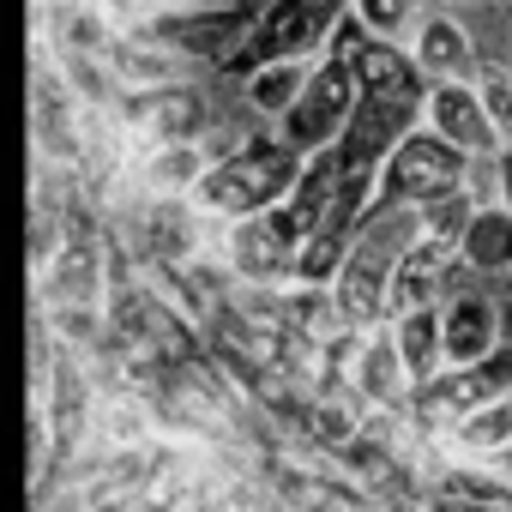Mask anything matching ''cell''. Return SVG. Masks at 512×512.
I'll return each instance as SVG.
<instances>
[{"instance_id":"obj_25","label":"cell","mask_w":512,"mask_h":512,"mask_svg":"<svg viewBox=\"0 0 512 512\" xmlns=\"http://www.w3.org/2000/svg\"><path fill=\"white\" fill-rule=\"evenodd\" d=\"M428 7H452V13H464V7H476V0H428Z\"/></svg>"},{"instance_id":"obj_19","label":"cell","mask_w":512,"mask_h":512,"mask_svg":"<svg viewBox=\"0 0 512 512\" xmlns=\"http://www.w3.org/2000/svg\"><path fill=\"white\" fill-rule=\"evenodd\" d=\"M476 97H482V109H488L494 139L506 145V139H512V67L482 61V67H476Z\"/></svg>"},{"instance_id":"obj_18","label":"cell","mask_w":512,"mask_h":512,"mask_svg":"<svg viewBox=\"0 0 512 512\" xmlns=\"http://www.w3.org/2000/svg\"><path fill=\"white\" fill-rule=\"evenodd\" d=\"M392 338H398V356H404V368H410L416 386L446 368V350H440V308L398 314V320H392Z\"/></svg>"},{"instance_id":"obj_24","label":"cell","mask_w":512,"mask_h":512,"mask_svg":"<svg viewBox=\"0 0 512 512\" xmlns=\"http://www.w3.org/2000/svg\"><path fill=\"white\" fill-rule=\"evenodd\" d=\"M229 7H241V13H266L272 0H229Z\"/></svg>"},{"instance_id":"obj_6","label":"cell","mask_w":512,"mask_h":512,"mask_svg":"<svg viewBox=\"0 0 512 512\" xmlns=\"http://www.w3.org/2000/svg\"><path fill=\"white\" fill-rule=\"evenodd\" d=\"M350 109H356V79H350V61L344 55H320L314 61V73H308V85H302V97L290 103V115L278 121V133L308 157V151H326V145H338V133H344V121H350Z\"/></svg>"},{"instance_id":"obj_13","label":"cell","mask_w":512,"mask_h":512,"mask_svg":"<svg viewBox=\"0 0 512 512\" xmlns=\"http://www.w3.org/2000/svg\"><path fill=\"white\" fill-rule=\"evenodd\" d=\"M500 344V290H458L440 302V350L446 368L482 362Z\"/></svg>"},{"instance_id":"obj_17","label":"cell","mask_w":512,"mask_h":512,"mask_svg":"<svg viewBox=\"0 0 512 512\" xmlns=\"http://www.w3.org/2000/svg\"><path fill=\"white\" fill-rule=\"evenodd\" d=\"M320 61V55H314ZM314 61H266V67H253L241 73V109L253 115V127H278L290 115V103L302 97Z\"/></svg>"},{"instance_id":"obj_12","label":"cell","mask_w":512,"mask_h":512,"mask_svg":"<svg viewBox=\"0 0 512 512\" xmlns=\"http://www.w3.org/2000/svg\"><path fill=\"white\" fill-rule=\"evenodd\" d=\"M103 67H109V79L121 91H157V85L193 79V61L157 31H115L109 49H103Z\"/></svg>"},{"instance_id":"obj_21","label":"cell","mask_w":512,"mask_h":512,"mask_svg":"<svg viewBox=\"0 0 512 512\" xmlns=\"http://www.w3.org/2000/svg\"><path fill=\"white\" fill-rule=\"evenodd\" d=\"M494 205H506V211H512V139L494 151Z\"/></svg>"},{"instance_id":"obj_4","label":"cell","mask_w":512,"mask_h":512,"mask_svg":"<svg viewBox=\"0 0 512 512\" xmlns=\"http://www.w3.org/2000/svg\"><path fill=\"white\" fill-rule=\"evenodd\" d=\"M506 392H512V344H494L482 362H458V368L428 374L410 392V422L440 440L452 422H464L470 410H482V404H494Z\"/></svg>"},{"instance_id":"obj_2","label":"cell","mask_w":512,"mask_h":512,"mask_svg":"<svg viewBox=\"0 0 512 512\" xmlns=\"http://www.w3.org/2000/svg\"><path fill=\"white\" fill-rule=\"evenodd\" d=\"M338 19H344V7H332V0H272L266 13H253L247 37L223 61V73H253L266 61H314L332 49Z\"/></svg>"},{"instance_id":"obj_7","label":"cell","mask_w":512,"mask_h":512,"mask_svg":"<svg viewBox=\"0 0 512 512\" xmlns=\"http://www.w3.org/2000/svg\"><path fill=\"white\" fill-rule=\"evenodd\" d=\"M344 386H350V398H356L362 410H410L416 380H410V368H404V356H398L392 320L356 332V344H350V368H344Z\"/></svg>"},{"instance_id":"obj_1","label":"cell","mask_w":512,"mask_h":512,"mask_svg":"<svg viewBox=\"0 0 512 512\" xmlns=\"http://www.w3.org/2000/svg\"><path fill=\"white\" fill-rule=\"evenodd\" d=\"M296 169H302V151L278 127H253L229 157H217L199 175V187L187 199L199 211H217V217H253V211H266L290 193Z\"/></svg>"},{"instance_id":"obj_20","label":"cell","mask_w":512,"mask_h":512,"mask_svg":"<svg viewBox=\"0 0 512 512\" xmlns=\"http://www.w3.org/2000/svg\"><path fill=\"white\" fill-rule=\"evenodd\" d=\"M470 211H476V199L458 187V193H446V199H434V205H422V235H434V241H446V247H458V235H464V223H470Z\"/></svg>"},{"instance_id":"obj_10","label":"cell","mask_w":512,"mask_h":512,"mask_svg":"<svg viewBox=\"0 0 512 512\" xmlns=\"http://www.w3.org/2000/svg\"><path fill=\"white\" fill-rule=\"evenodd\" d=\"M247 25H253V13L229 7V0H223V7H211V0H205V7H187V13H157V25H151V31H157V37H169L193 67H199V61L223 67V61L241 49Z\"/></svg>"},{"instance_id":"obj_22","label":"cell","mask_w":512,"mask_h":512,"mask_svg":"<svg viewBox=\"0 0 512 512\" xmlns=\"http://www.w3.org/2000/svg\"><path fill=\"white\" fill-rule=\"evenodd\" d=\"M500 344H512V284L500 290Z\"/></svg>"},{"instance_id":"obj_9","label":"cell","mask_w":512,"mask_h":512,"mask_svg":"<svg viewBox=\"0 0 512 512\" xmlns=\"http://www.w3.org/2000/svg\"><path fill=\"white\" fill-rule=\"evenodd\" d=\"M416 121H422V109H410V103H392V97H356V109H350V121H344V133H338L332 151H338L344 169L380 175L386 151H392Z\"/></svg>"},{"instance_id":"obj_23","label":"cell","mask_w":512,"mask_h":512,"mask_svg":"<svg viewBox=\"0 0 512 512\" xmlns=\"http://www.w3.org/2000/svg\"><path fill=\"white\" fill-rule=\"evenodd\" d=\"M163 13H187V7H205V0H157Z\"/></svg>"},{"instance_id":"obj_3","label":"cell","mask_w":512,"mask_h":512,"mask_svg":"<svg viewBox=\"0 0 512 512\" xmlns=\"http://www.w3.org/2000/svg\"><path fill=\"white\" fill-rule=\"evenodd\" d=\"M464 169H470V157L416 121V127L386 151V163H380V175H374V199H380V205H416V211H422V205L458 193V187H464Z\"/></svg>"},{"instance_id":"obj_8","label":"cell","mask_w":512,"mask_h":512,"mask_svg":"<svg viewBox=\"0 0 512 512\" xmlns=\"http://www.w3.org/2000/svg\"><path fill=\"white\" fill-rule=\"evenodd\" d=\"M404 49H410L416 73H422L428 85H440V79H476V67H482L476 37H470V25H464L452 7H422V19L410 25Z\"/></svg>"},{"instance_id":"obj_11","label":"cell","mask_w":512,"mask_h":512,"mask_svg":"<svg viewBox=\"0 0 512 512\" xmlns=\"http://www.w3.org/2000/svg\"><path fill=\"white\" fill-rule=\"evenodd\" d=\"M422 127L440 133L446 145H458L464 157H494V151H500V139H494V127H488V109H482V97H476V79H440V85H428V97H422Z\"/></svg>"},{"instance_id":"obj_15","label":"cell","mask_w":512,"mask_h":512,"mask_svg":"<svg viewBox=\"0 0 512 512\" xmlns=\"http://www.w3.org/2000/svg\"><path fill=\"white\" fill-rule=\"evenodd\" d=\"M440 452L452 458V464H494V458H506L512 452V392L506 398H494V404H482V410H470L464 422H452L446 434H440Z\"/></svg>"},{"instance_id":"obj_5","label":"cell","mask_w":512,"mask_h":512,"mask_svg":"<svg viewBox=\"0 0 512 512\" xmlns=\"http://www.w3.org/2000/svg\"><path fill=\"white\" fill-rule=\"evenodd\" d=\"M37 308H109V235L67 229V241L49 253V266L31 272Z\"/></svg>"},{"instance_id":"obj_14","label":"cell","mask_w":512,"mask_h":512,"mask_svg":"<svg viewBox=\"0 0 512 512\" xmlns=\"http://www.w3.org/2000/svg\"><path fill=\"white\" fill-rule=\"evenodd\" d=\"M452 253H458V247H446V241H434V235H416V241L398 253L392 284H386V320H398V314H416V308H440Z\"/></svg>"},{"instance_id":"obj_26","label":"cell","mask_w":512,"mask_h":512,"mask_svg":"<svg viewBox=\"0 0 512 512\" xmlns=\"http://www.w3.org/2000/svg\"><path fill=\"white\" fill-rule=\"evenodd\" d=\"M332 7H344V0H332Z\"/></svg>"},{"instance_id":"obj_16","label":"cell","mask_w":512,"mask_h":512,"mask_svg":"<svg viewBox=\"0 0 512 512\" xmlns=\"http://www.w3.org/2000/svg\"><path fill=\"white\" fill-rule=\"evenodd\" d=\"M458 260L488 278V284H512V211L506 205H476L464 235H458Z\"/></svg>"}]
</instances>
